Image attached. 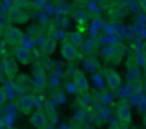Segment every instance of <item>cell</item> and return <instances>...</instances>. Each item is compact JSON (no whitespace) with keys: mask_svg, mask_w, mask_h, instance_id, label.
Returning a JSON list of instances; mask_svg holds the SVG:
<instances>
[{"mask_svg":"<svg viewBox=\"0 0 146 129\" xmlns=\"http://www.w3.org/2000/svg\"><path fill=\"white\" fill-rule=\"evenodd\" d=\"M3 70H5L6 76L10 80H13L17 76V73H19V64H17L16 57H13L10 55H5L3 56Z\"/></svg>","mask_w":146,"mask_h":129,"instance_id":"6da1fadb","label":"cell"},{"mask_svg":"<svg viewBox=\"0 0 146 129\" xmlns=\"http://www.w3.org/2000/svg\"><path fill=\"white\" fill-rule=\"evenodd\" d=\"M3 36H5V40H6L9 45H12V46H19L20 42H22V39H23L22 30H20L19 27L13 26V25H9L7 27H5Z\"/></svg>","mask_w":146,"mask_h":129,"instance_id":"7a4b0ae2","label":"cell"},{"mask_svg":"<svg viewBox=\"0 0 146 129\" xmlns=\"http://www.w3.org/2000/svg\"><path fill=\"white\" fill-rule=\"evenodd\" d=\"M60 53H62V57H63L64 60H67V62H75V60L79 57L78 47L73 45L70 40H63V42H62Z\"/></svg>","mask_w":146,"mask_h":129,"instance_id":"3957f363","label":"cell"},{"mask_svg":"<svg viewBox=\"0 0 146 129\" xmlns=\"http://www.w3.org/2000/svg\"><path fill=\"white\" fill-rule=\"evenodd\" d=\"M73 86L82 95H86L89 92V80L82 70H76L73 75Z\"/></svg>","mask_w":146,"mask_h":129,"instance_id":"277c9868","label":"cell"},{"mask_svg":"<svg viewBox=\"0 0 146 129\" xmlns=\"http://www.w3.org/2000/svg\"><path fill=\"white\" fill-rule=\"evenodd\" d=\"M7 16H9V20H10V23H26L27 20H29V13L25 10V9H22V7H19V6H13V7H10L9 9V12H7Z\"/></svg>","mask_w":146,"mask_h":129,"instance_id":"5b68a950","label":"cell"},{"mask_svg":"<svg viewBox=\"0 0 146 129\" xmlns=\"http://www.w3.org/2000/svg\"><path fill=\"white\" fill-rule=\"evenodd\" d=\"M105 75H106V83H108V88L110 90H117L122 85V78L120 75L113 70V69H106L105 70Z\"/></svg>","mask_w":146,"mask_h":129,"instance_id":"8992f818","label":"cell"},{"mask_svg":"<svg viewBox=\"0 0 146 129\" xmlns=\"http://www.w3.org/2000/svg\"><path fill=\"white\" fill-rule=\"evenodd\" d=\"M30 123H32L36 129H46L49 120H47L46 113L39 109V110H36V112H33V113L30 115Z\"/></svg>","mask_w":146,"mask_h":129,"instance_id":"52a82bcc","label":"cell"},{"mask_svg":"<svg viewBox=\"0 0 146 129\" xmlns=\"http://www.w3.org/2000/svg\"><path fill=\"white\" fill-rule=\"evenodd\" d=\"M117 118L123 125H130L132 123V109H130L129 103L122 102L117 106Z\"/></svg>","mask_w":146,"mask_h":129,"instance_id":"ba28073f","label":"cell"},{"mask_svg":"<svg viewBox=\"0 0 146 129\" xmlns=\"http://www.w3.org/2000/svg\"><path fill=\"white\" fill-rule=\"evenodd\" d=\"M15 57H16L17 62H20L25 66H27L32 62V52L26 46H17L16 50H15Z\"/></svg>","mask_w":146,"mask_h":129,"instance_id":"9c48e42d","label":"cell"},{"mask_svg":"<svg viewBox=\"0 0 146 129\" xmlns=\"http://www.w3.org/2000/svg\"><path fill=\"white\" fill-rule=\"evenodd\" d=\"M17 106L25 115H29V113H32V109L35 106V98L30 96V95H25L19 99Z\"/></svg>","mask_w":146,"mask_h":129,"instance_id":"30bf717a","label":"cell"},{"mask_svg":"<svg viewBox=\"0 0 146 129\" xmlns=\"http://www.w3.org/2000/svg\"><path fill=\"white\" fill-rule=\"evenodd\" d=\"M56 49V39L53 36H47L44 39V43H43V52L46 56H50Z\"/></svg>","mask_w":146,"mask_h":129,"instance_id":"8fae6325","label":"cell"},{"mask_svg":"<svg viewBox=\"0 0 146 129\" xmlns=\"http://www.w3.org/2000/svg\"><path fill=\"white\" fill-rule=\"evenodd\" d=\"M67 40H70L75 46H80L82 43H83V39H82V35L80 33H78V32H73V33H69V39Z\"/></svg>","mask_w":146,"mask_h":129,"instance_id":"7c38bea8","label":"cell"},{"mask_svg":"<svg viewBox=\"0 0 146 129\" xmlns=\"http://www.w3.org/2000/svg\"><path fill=\"white\" fill-rule=\"evenodd\" d=\"M139 78V72H137V68H136V64L135 66H132L129 69V75H127V80L129 82H136Z\"/></svg>","mask_w":146,"mask_h":129,"instance_id":"4fadbf2b","label":"cell"},{"mask_svg":"<svg viewBox=\"0 0 146 129\" xmlns=\"http://www.w3.org/2000/svg\"><path fill=\"white\" fill-rule=\"evenodd\" d=\"M7 100V93L5 88H0V106H3Z\"/></svg>","mask_w":146,"mask_h":129,"instance_id":"5bb4252c","label":"cell"},{"mask_svg":"<svg viewBox=\"0 0 146 129\" xmlns=\"http://www.w3.org/2000/svg\"><path fill=\"white\" fill-rule=\"evenodd\" d=\"M15 6H19L22 9H26L30 6V2L29 0H15Z\"/></svg>","mask_w":146,"mask_h":129,"instance_id":"9a60e30c","label":"cell"},{"mask_svg":"<svg viewBox=\"0 0 146 129\" xmlns=\"http://www.w3.org/2000/svg\"><path fill=\"white\" fill-rule=\"evenodd\" d=\"M9 23H10V20H9L7 15H0V26H2V27H7Z\"/></svg>","mask_w":146,"mask_h":129,"instance_id":"2e32d148","label":"cell"},{"mask_svg":"<svg viewBox=\"0 0 146 129\" xmlns=\"http://www.w3.org/2000/svg\"><path fill=\"white\" fill-rule=\"evenodd\" d=\"M44 75L43 73H39V75H36L35 76V83L36 85H39V86H42V85H44Z\"/></svg>","mask_w":146,"mask_h":129,"instance_id":"e0dca14e","label":"cell"},{"mask_svg":"<svg viewBox=\"0 0 146 129\" xmlns=\"http://www.w3.org/2000/svg\"><path fill=\"white\" fill-rule=\"evenodd\" d=\"M139 5H140V9L146 13V0H139Z\"/></svg>","mask_w":146,"mask_h":129,"instance_id":"ac0fdd59","label":"cell"},{"mask_svg":"<svg viewBox=\"0 0 146 129\" xmlns=\"http://www.w3.org/2000/svg\"><path fill=\"white\" fill-rule=\"evenodd\" d=\"M109 129H120V126L117 123H110L109 125Z\"/></svg>","mask_w":146,"mask_h":129,"instance_id":"d6986e66","label":"cell"},{"mask_svg":"<svg viewBox=\"0 0 146 129\" xmlns=\"http://www.w3.org/2000/svg\"><path fill=\"white\" fill-rule=\"evenodd\" d=\"M143 56H145V64H146V43L143 45Z\"/></svg>","mask_w":146,"mask_h":129,"instance_id":"ffe728a7","label":"cell"},{"mask_svg":"<svg viewBox=\"0 0 146 129\" xmlns=\"http://www.w3.org/2000/svg\"><path fill=\"white\" fill-rule=\"evenodd\" d=\"M3 33H5V27H2V26H0V37L3 36Z\"/></svg>","mask_w":146,"mask_h":129,"instance_id":"44dd1931","label":"cell"},{"mask_svg":"<svg viewBox=\"0 0 146 129\" xmlns=\"http://www.w3.org/2000/svg\"><path fill=\"white\" fill-rule=\"evenodd\" d=\"M143 125H145V128H146V112H145V115H143Z\"/></svg>","mask_w":146,"mask_h":129,"instance_id":"7402d4cb","label":"cell"}]
</instances>
